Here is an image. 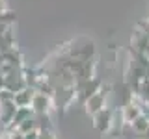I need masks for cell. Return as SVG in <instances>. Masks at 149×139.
Segmentation results:
<instances>
[{"label":"cell","mask_w":149,"mask_h":139,"mask_svg":"<svg viewBox=\"0 0 149 139\" xmlns=\"http://www.w3.org/2000/svg\"><path fill=\"white\" fill-rule=\"evenodd\" d=\"M101 87H102V82L97 76L91 78V80H86V82H74V100L84 106V102L95 95Z\"/></svg>","instance_id":"obj_1"},{"label":"cell","mask_w":149,"mask_h":139,"mask_svg":"<svg viewBox=\"0 0 149 139\" xmlns=\"http://www.w3.org/2000/svg\"><path fill=\"white\" fill-rule=\"evenodd\" d=\"M67 58L78 59V61H91L95 56V43L93 41H84L82 45H74L67 50Z\"/></svg>","instance_id":"obj_2"},{"label":"cell","mask_w":149,"mask_h":139,"mask_svg":"<svg viewBox=\"0 0 149 139\" xmlns=\"http://www.w3.org/2000/svg\"><path fill=\"white\" fill-rule=\"evenodd\" d=\"M106 95H108V91H106V87L102 85L101 89L95 93V95L90 96V98L84 102V109H86V113L93 117V115H95V113H99L101 109L108 108V104H106Z\"/></svg>","instance_id":"obj_3"},{"label":"cell","mask_w":149,"mask_h":139,"mask_svg":"<svg viewBox=\"0 0 149 139\" xmlns=\"http://www.w3.org/2000/svg\"><path fill=\"white\" fill-rule=\"evenodd\" d=\"M112 126H114V111L110 108H104L99 113L93 115V128H95V132L104 136V133H108L112 130Z\"/></svg>","instance_id":"obj_4"},{"label":"cell","mask_w":149,"mask_h":139,"mask_svg":"<svg viewBox=\"0 0 149 139\" xmlns=\"http://www.w3.org/2000/svg\"><path fill=\"white\" fill-rule=\"evenodd\" d=\"M140 104H142V100H138V98H136V95H134L130 102H127V104L121 106V119H123L127 124H132L134 120H136L140 115H142Z\"/></svg>","instance_id":"obj_5"},{"label":"cell","mask_w":149,"mask_h":139,"mask_svg":"<svg viewBox=\"0 0 149 139\" xmlns=\"http://www.w3.org/2000/svg\"><path fill=\"white\" fill-rule=\"evenodd\" d=\"M30 109L34 111V115H49L50 109H52V98H49V96H45V95L36 93L34 98H32Z\"/></svg>","instance_id":"obj_6"},{"label":"cell","mask_w":149,"mask_h":139,"mask_svg":"<svg viewBox=\"0 0 149 139\" xmlns=\"http://www.w3.org/2000/svg\"><path fill=\"white\" fill-rule=\"evenodd\" d=\"M22 71V69H21ZM21 71H17V72H11V74H8L6 76V87L4 89H8V91H11L13 95L19 91H22L26 87V83H24V78H22V74Z\"/></svg>","instance_id":"obj_7"},{"label":"cell","mask_w":149,"mask_h":139,"mask_svg":"<svg viewBox=\"0 0 149 139\" xmlns=\"http://www.w3.org/2000/svg\"><path fill=\"white\" fill-rule=\"evenodd\" d=\"M15 111H17V106L15 102H0V122H2V126H9L11 124L13 117H15Z\"/></svg>","instance_id":"obj_8"},{"label":"cell","mask_w":149,"mask_h":139,"mask_svg":"<svg viewBox=\"0 0 149 139\" xmlns=\"http://www.w3.org/2000/svg\"><path fill=\"white\" fill-rule=\"evenodd\" d=\"M34 95H36V89H34V87H24L22 91L15 93V96H13V102H15L17 108H30Z\"/></svg>","instance_id":"obj_9"},{"label":"cell","mask_w":149,"mask_h":139,"mask_svg":"<svg viewBox=\"0 0 149 139\" xmlns=\"http://www.w3.org/2000/svg\"><path fill=\"white\" fill-rule=\"evenodd\" d=\"M22 54H21V50L17 48V46H13V48H9L8 52H4V63H8V65H11V67H15V69H22L24 65H22Z\"/></svg>","instance_id":"obj_10"},{"label":"cell","mask_w":149,"mask_h":139,"mask_svg":"<svg viewBox=\"0 0 149 139\" xmlns=\"http://www.w3.org/2000/svg\"><path fill=\"white\" fill-rule=\"evenodd\" d=\"M32 115H34V111H32L30 108H17V111H15V117H13L11 124L8 126V130H9V132H15V130L19 128V124H21V122H24L26 119H30Z\"/></svg>","instance_id":"obj_11"},{"label":"cell","mask_w":149,"mask_h":139,"mask_svg":"<svg viewBox=\"0 0 149 139\" xmlns=\"http://www.w3.org/2000/svg\"><path fill=\"white\" fill-rule=\"evenodd\" d=\"M13 46H17V45H15V34H13L11 28H8L6 34L0 35V54L8 52L9 48H13Z\"/></svg>","instance_id":"obj_12"},{"label":"cell","mask_w":149,"mask_h":139,"mask_svg":"<svg viewBox=\"0 0 149 139\" xmlns=\"http://www.w3.org/2000/svg\"><path fill=\"white\" fill-rule=\"evenodd\" d=\"M130 126H132V130H134L136 133L143 136V133H146L147 130H149V119H147V117H143V115H140V117L134 120V122L130 124Z\"/></svg>","instance_id":"obj_13"},{"label":"cell","mask_w":149,"mask_h":139,"mask_svg":"<svg viewBox=\"0 0 149 139\" xmlns=\"http://www.w3.org/2000/svg\"><path fill=\"white\" fill-rule=\"evenodd\" d=\"M34 130H37V124H36V115H32L30 119H26L24 122H21L19 124V128L15 130V132H19V133H28V132H34Z\"/></svg>","instance_id":"obj_14"},{"label":"cell","mask_w":149,"mask_h":139,"mask_svg":"<svg viewBox=\"0 0 149 139\" xmlns=\"http://www.w3.org/2000/svg\"><path fill=\"white\" fill-rule=\"evenodd\" d=\"M136 96H140V100L149 106V80H143L142 83H140V89H138Z\"/></svg>","instance_id":"obj_15"},{"label":"cell","mask_w":149,"mask_h":139,"mask_svg":"<svg viewBox=\"0 0 149 139\" xmlns=\"http://www.w3.org/2000/svg\"><path fill=\"white\" fill-rule=\"evenodd\" d=\"M13 96H15V95H13L11 91H8V89H2V91H0V102H11Z\"/></svg>","instance_id":"obj_16"},{"label":"cell","mask_w":149,"mask_h":139,"mask_svg":"<svg viewBox=\"0 0 149 139\" xmlns=\"http://www.w3.org/2000/svg\"><path fill=\"white\" fill-rule=\"evenodd\" d=\"M37 139H56V136L52 133V130H39Z\"/></svg>","instance_id":"obj_17"},{"label":"cell","mask_w":149,"mask_h":139,"mask_svg":"<svg viewBox=\"0 0 149 139\" xmlns=\"http://www.w3.org/2000/svg\"><path fill=\"white\" fill-rule=\"evenodd\" d=\"M37 136H39V130H34V132L24 133V139H37Z\"/></svg>","instance_id":"obj_18"},{"label":"cell","mask_w":149,"mask_h":139,"mask_svg":"<svg viewBox=\"0 0 149 139\" xmlns=\"http://www.w3.org/2000/svg\"><path fill=\"white\" fill-rule=\"evenodd\" d=\"M4 11H8V2L6 0H0V13H4Z\"/></svg>","instance_id":"obj_19"},{"label":"cell","mask_w":149,"mask_h":139,"mask_svg":"<svg viewBox=\"0 0 149 139\" xmlns=\"http://www.w3.org/2000/svg\"><path fill=\"white\" fill-rule=\"evenodd\" d=\"M9 136H11V139H24V136L19 132H9Z\"/></svg>","instance_id":"obj_20"},{"label":"cell","mask_w":149,"mask_h":139,"mask_svg":"<svg viewBox=\"0 0 149 139\" xmlns=\"http://www.w3.org/2000/svg\"><path fill=\"white\" fill-rule=\"evenodd\" d=\"M0 139H11V136H9V133H2V136H0Z\"/></svg>","instance_id":"obj_21"},{"label":"cell","mask_w":149,"mask_h":139,"mask_svg":"<svg viewBox=\"0 0 149 139\" xmlns=\"http://www.w3.org/2000/svg\"><path fill=\"white\" fill-rule=\"evenodd\" d=\"M4 65V54H0V67Z\"/></svg>","instance_id":"obj_22"},{"label":"cell","mask_w":149,"mask_h":139,"mask_svg":"<svg viewBox=\"0 0 149 139\" xmlns=\"http://www.w3.org/2000/svg\"><path fill=\"white\" fill-rule=\"evenodd\" d=\"M147 22H149V19H147Z\"/></svg>","instance_id":"obj_23"}]
</instances>
